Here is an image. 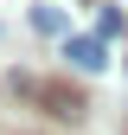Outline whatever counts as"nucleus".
Segmentation results:
<instances>
[{"instance_id": "nucleus-1", "label": "nucleus", "mask_w": 128, "mask_h": 135, "mask_svg": "<svg viewBox=\"0 0 128 135\" xmlns=\"http://www.w3.org/2000/svg\"><path fill=\"white\" fill-rule=\"evenodd\" d=\"M39 103H51L58 122H77V116H83V97H77V90H64V84H39Z\"/></svg>"}, {"instance_id": "nucleus-2", "label": "nucleus", "mask_w": 128, "mask_h": 135, "mask_svg": "<svg viewBox=\"0 0 128 135\" xmlns=\"http://www.w3.org/2000/svg\"><path fill=\"white\" fill-rule=\"evenodd\" d=\"M64 58H71V71H103L109 64L103 39H64Z\"/></svg>"}, {"instance_id": "nucleus-3", "label": "nucleus", "mask_w": 128, "mask_h": 135, "mask_svg": "<svg viewBox=\"0 0 128 135\" xmlns=\"http://www.w3.org/2000/svg\"><path fill=\"white\" fill-rule=\"evenodd\" d=\"M32 32H45V39H71V32H64V13H58V7H45V0L32 7Z\"/></svg>"}]
</instances>
